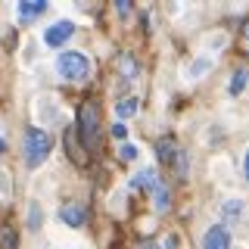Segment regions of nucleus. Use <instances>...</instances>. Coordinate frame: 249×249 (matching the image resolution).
Here are the masks:
<instances>
[{
    "label": "nucleus",
    "instance_id": "obj_10",
    "mask_svg": "<svg viewBox=\"0 0 249 249\" xmlns=\"http://www.w3.org/2000/svg\"><path fill=\"white\" fill-rule=\"evenodd\" d=\"M153 202H156V209H159V212H165V209H168V187L162 184V181L153 187Z\"/></svg>",
    "mask_w": 249,
    "mask_h": 249
},
{
    "label": "nucleus",
    "instance_id": "obj_23",
    "mask_svg": "<svg viewBox=\"0 0 249 249\" xmlns=\"http://www.w3.org/2000/svg\"><path fill=\"white\" fill-rule=\"evenodd\" d=\"M246 37H249V28H246Z\"/></svg>",
    "mask_w": 249,
    "mask_h": 249
},
{
    "label": "nucleus",
    "instance_id": "obj_16",
    "mask_svg": "<svg viewBox=\"0 0 249 249\" xmlns=\"http://www.w3.org/2000/svg\"><path fill=\"white\" fill-rule=\"evenodd\" d=\"M28 224H31V231L41 228V206L37 202H31V209H28Z\"/></svg>",
    "mask_w": 249,
    "mask_h": 249
},
{
    "label": "nucleus",
    "instance_id": "obj_17",
    "mask_svg": "<svg viewBox=\"0 0 249 249\" xmlns=\"http://www.w3.org/2000/svg\"><path fill=\"white\" fill-rule=\"evenodd\" d=\"M209 66H212V62H209V59H196V62H193V69H190V75H193V78H196L199 72H206V69H209Z\"/></svg>",
    "mask_w": 249,
    "mask_h": 249
},
{
    "label": "nucleus",
    "instance_id": "obj_1",
    "mask_svg": "<svg viewBox=\"0 0 249 249\" xmlns=\"http://www.w3.org/2000/svg\"><path fill=\"white\" fill-rule=\"evenodd\" d=\"M50 150H53V140H50L47 131H41V128H28L25 131V137H22V153H25V165L28 168H37L47 156H50Z\"/></svg>",
    "mask_w": 249,
    "mask_h": 249
},
{
    "label": "nucleus",
    "instance_id": "obj_12",
    "mask_svg": "<svg viewBox=\"0 0 249 249\" xmlns=\"http://www.w3.org/2000/svg\"><path fill=\"white\" fill-rule=\"evenodd\" d=\"M243 88H246V72L243 69H237V72H233V78H231V97H237V93H243Z\"/></svg>",
    "mask_w": 249,
    "mask_h": 249
},
{
    "label": "nucleus",
    "instance_id": "obj_15",
    "mask_svg": "<svg viewBox=\"0 0 249 249\" xmlns=\"http://www.w3.org/2000/svg\"><path fill=\"white\" fill-rule=\"evenodd\" d=\"M137 153H140V150H137L134 143H122V150H119V159H122V162H134V159H137Z\"/></svg>",
    "mask_w": 249,
    "mask_h": 249
},
{
    "label": "nucleus",
    "instance_id": "obj_5",
    "mask_svg": "<svg viewBox=\"0 0 249 249\" xmlns=\"http://www.w3.org/2000/svg\"><path fill=\"white\" fill-rule=\"evenodd\" d=\"M202 249H231V231L224 224H212L202 237Z\"/></svg>",
    "mask_w": 249,
    "mask_h": 249
},
{
    "label": "nucleus",
    "instance_id": "obj_4",
    "mask_svg": "<svg viewBox=\"0 0 249 249\" xmlns=\"http://www.w3.org/2000/svg\"><path fill=\"white\" fill-rule=\"evenodd\" d=\"M72 35H75V22L59 19V22H53V25L44 31V44H47V47H62Z\"/></svg>",
    "mask_w": 249,
    "mask_h": 249
},
{
    "label": "nucleus",
    "instance_id": "obj_7",
    "mask_svg": "<svg viewBox=\"0 0 249 249\" xmlns=\"http://www.w3.org/2000/svg\"><path fill=\"white\" fill-rule=\"evenodd\" d=\"M159 184V178H156L153 168H140L134 178H131V190H153V187Z\"/></svg>",
    "mask_w": 249,
    "mask_h": 249
},
{
    "label": "nucleus",
    "instance_id": "obj_18",
    "mask_svg": "<svg viewBox=\"0 0 249 249\" xmlns=\"http://www.w3.org/2000/svg\"><path fill=\"white\" fill-rule=\"evenodd\" d=\"M112 137H119V140L128 137V128H124V122H115V124H112Z\"/></svg>",
    "mask_w": 249,
    "mask_h": 249
},
{
    "label": "nucleus",
    "instance_id": "obj_14",
    "mask_svg": "<svg viewBox=\"0 0 249 249\" xmlns=\"http://www.w3.org/2000/svg\"><path fill=\"white\" fill-rule=\"evenodd\" d=\"M119 69H122V75H128V78H134L137 75V62L124 53V56H119Z\"/></svg>",
    "mask_w": 249,
    "mask_h": 249
},
{
    "label": "nucleus",
    "instance_id": "obj_21",
    "mask_svg": "<svg viewBox=\"0 0 249 249\" xmlns=\"http://www.w3.org/2000/svg\"><path fill=\"white\" fill-rule=\"evenodd\" d=\"M3 150H6V140H3V137H0V156H3Z\"/></svg>",
    "mask_w": 249,
    "mask_h": 249
},
{
    "label": "nucleus",
    "instance_id": "obj_8",
    "mask_svg": "<svg viewBox=\"0 0 249 249\" xmlns=\"http://www.w3.org/2000/svg\"><path fill=\"white\" fill-rule=\"evenodd\" d=\"M47 10V0H22V3H19V16H22V19H37V16H41Z\"/></svg>",
    "mask_w": 249,
    "mask_h": 249
},
{
    "label": "nucleus",
    "instance_id": "obj_6",
    "mask_svg": "<svg viewBox=\"0 0 249 249\" xmlns=\"http://www.w3.org/2000/svg\"><path fill=\"white\" fill-rule=\"evenodd\" d=\"M59 218L69 224V228H84V221H88V209H84L81 202H66V206L59 209Z\"/></svg>",
    "mask_w": 249,
    "mask_h": 249
},
{
    "label": "nucleus",
    "instance_id": "obj_11",
    "mask_svg": "<svg viewBox=\"0 0 249 249\" xmlns=\"http://www.w3.org/2000/svg\"><path fill=\"white\" fill-rule=\"evenodd\" d=\"M115 112H119V119H131V115L137 112V100L134 97H124L115 103Z\"/></svg>",
    "mask_w": 249,
    "mask_h": 249
},
{
    "label": "nucleus",
    "instance_id": "obj_9",
    "mask_svg": "<svg viewBox=\"0 0 249 249\" xmlns=\"http://www.w3.org/2000/svg\"><path fill=\"white\" fill-rule=\"evenodd\" d=\"M156 156H159V162H175V156H178L175 140H171V137H162L159 143H156Z\"/></svg>",
    "mask_w": 249,
    "mask_h": 249
},
{
    "label": "nucleus",
    "instance_id": "obj_20",
    "mask_svg": "<svg viewBox=\"0 0 249 249\" xmlns=\"http://www.w3.org/2000/svg\"><path fill=\"white\" fill-rule=\"evenodd\" d=\"M243 175H246V181H249V150H246V156H243Z\"/></svg>",
    "mask_w": 249,
    "mask_h": 249
},
{
    "label": "nucleus",
    "instance_id": "obj_22",
    "mask_svg": "<svg viewBox=\"0 0 249 249\" xmlns=\"http://www.w3.org/2000/svg\"><path fill=\"white\" fill-rule=\"evenodd\" d=\"M140 249H159V246H156V243H143V246H140Z\"/></svg>",
    "mask_w": 249,
    "mask_h": 249
},
{
    "label": "nucleus",
    "instance_id": "obj_19",
    "mask_svg": "<svg viewBox=\"0 0 249 249\" xmlns=\"http://www.w3.org/2000/svg\"><path fill=\"white\" fill-rule=\"evenodd\" d=\"M115 10H119L122 16H128L131 13V3H128V0H115Z\"/></svg>",
    "mask_w": 249,
    "mask_h": 249
},
{
    "label": "nucleus",
    "instance_id": "obj_2",
    "mask_svg": "<svg viewBox=\"0 0 249 249\" xmlns=\"http://www.w3.org/2000/svg\"><path fill=\"white\" fill-rule=\"evenodd\" d=\"M78 134H81V143L88 150H97L100 146V106L88 100L78 109Z\"/></svg>",
    "mask_w": 249,
    "mask_h": 249
},
{
    "label": "nucleus",
    "instance_id": "obj_13",
    "mask_svg": "<svg viewBox=\"0 0 249 249\" xmlns=\"http://www.w3.org/2000/svg\"><path fill=\"white\" fill-rule=\"evenodd\" d=\"M240 212H243V202H240V199H228V202H224V209H221V215L228 218V221L240 218Z\"/></svg>",
    "mask_w": 249,
    "mask_h": 249
},
{
    "label": "nucleus",
    "instance_id": "obj_3",
    "mask_svg": "<svg viewBox=\"0 0 249 249\" xmlns=\"http://www.w3.org/2000/svg\"><path fill=\"white\" fill-rule=\"evenodd\" d=\"M56 72L66 78V81H84L90 75V59L84 56L81 50H66L56 56Z\"/></svg>",
    "mask_w": 249,
    "mask_h": 249
}]
</instances>
